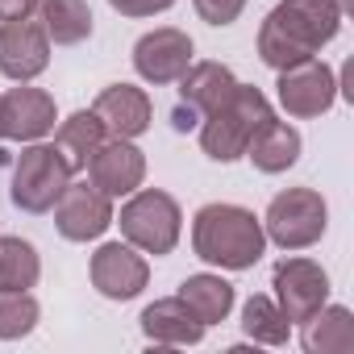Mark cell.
<instances>
[{"instance_id": "7a4b0ae2", "label": "cell", "mask_w": 354, "mask_h": 354, "mask_svg": "<svg viewBox=\"0 0 354 354\" xmlns=\"http://www.w3.org/2000/svg\"><path fill=\"white\" fill-rule=\"evenodd\" d=\"M192 250L213 267L246 271L263 259L267 234H263V221L242 205H205L192 217Z\"/></svg>"}, {"instance_id": "6da1fadb", "label": "cell", "mask_w": 354, "mask_h": 354, "mask_svg": "<svg viewBox=\"0 0 354 354\" xmlns=\"http://www.w3.org/2000/svg\"><path fill=\"white\" fill-rule=\"evenodd\" d=\"M342 30V13L333 0H279L259 30V59L271 71H288L296 63L317 59Z\"/></svg>"}, {"instance_id": "277c9868", "label": "cell", "mask_w": 354, "mask_h": 354, "mask_svg": "<svg viewBox=\"0 0 354 354\" xmlns=\"http://www.w3.org/2000/svg\"><path fill=\"white\" fill-rule=\"evenodd\" d=\"M121 238L142 250V254H171L175 242H180V230H184V213L175 205V196L158 192V188H133L129 201L121 205Z\"/></svg>"}, {"instance_id": "484cf974", "label": "cell", "mask_w": 354, "mask_h": 354, "mask_svg": "<svg viewBox=\"0 0 354 354\" xmlns=\"http://www.w3.org/2000/svg\"><path fill=\"white\" fill-rule=\"evenodd\" d=\"M242 9H246V0H196V13H201V21H209V26H234L238 17H242Z\"/></svg>"}, {"instance_id": "4fadbf2b", "label": "cell", "mask_w": 354, "mask_h": 354, "mask_svg": "<svg viewBox=\"0 0 354 354\" xmlns=\"http://www.w3.org/2000/svg\"><path fill=\"white\" fill-rule=\"evenodd\" d=\"M84 171L104 196H129L146 180V158L129 138H104Z\"/></svg>"}, {"instance_id": "ac0fdd59", "label": "cell", "mask_w": 354, "mask_h": 354, "mask_svg": "<svg viewBox=\"0 0 354 354\" xmlns=\"http://www.w3.org/2000/svg\"><path fill=\"white\" fill-rule=\"evenodd\" d=\"M246 158L263 171V175H279L288 167H296L300 158V133L288 121H263V129L254 133V142L246 146Z\"/></svg>"}, {"instance_id": "8fae6325", "label": "cell", "mask_w": 354, "mask_h": 354, "mask_svg": "<svg viewBox=\"0 0 354 354\" xmlns=\"http://www.w3.org/2000/svg\"><path fill=\"white\" fill-rule=\"evenodd\" d=\"M275 88H279V104L288 109V117H321L337 100V80L317 59L279 71V84Z\"/></svg>"}, {"instance_id": "8992f818", "label": "cell", "mask_w": 354, "mask_h": 354, "mask_svg": "<svg viewBox=\"0 0 354 354\" xmlns=\"http://www.w3.org/2000/svg\"><path fill=\"white\" fill-rule=\"evenodd\" d=\"M325 225H329V205H325V196L317 188L279 192L267 205V217H263V234L283 250H304V246L321 242Z\"/></svg>"}, {"instance_id": "7402d4cb", "label": "cell", "mask_w": 354, "mask_h": 354, "mask_svg": "<svg viewBox=\"0 0 354 354\" xmlns=\"http://www.w3.org/2000/svg\"><path fill=\"white\" fill-rule=\"evenodd\" d=\"M104 138H109V133H104L100 117H96L92 109H80V113H71V117L59 125L55 146L63 150V158L71 162V171H84V167H88V158L96 154V146H100Z\"/></svg>"}, {"instance_id": "5bb4252c", "label": "cell", "mask_w": 354, "mask_h": 354, "mask_svg": "<svg viewBox=\"0 0 354 354\" xmlns=\"http://www.w3.org/2000/svg\"><path fill=\"white\" fill-rule=\"evenodd\" d=\"M150 279L146 259L129 242H104L92 254V288L104 300H133Z\"/></svg>"}, {"instance_id": "2e32d148", "label": "cell", "mask_w": 354, "mask_h": 354, "mask_svg": "<svg viewBox=\"0 0 354 354\" xmlns=\"http://www.w3.org/2000/svg\"><path fill=\"white\" fill-rule=\"evenodd\" d=\"M92 113L100 117V125H104V133L109 138H138V133H146L150 129V96L142 92V88H133V84H109L100 96H96V104H92Z\"/></svg>"}, {"instance_id": "ba28073f", "label": "cell", "mask_w": 354, "mask_h": 354, "mask_svg": "<svg viewBox=\"0 0 354 354\" xmlns=\"http://www.w3.org/2000/svg\"><path fill=\"white\" fill-rule=\"evenodd\" d=\"M271 288L288 321H308L329 300V275L313 259H283L271 275Z\"/></svg>"}, {"instance_id": "9c48e42d", "label": "cell", "mask_w": 354, "mask_h": 354, "mask_svg": "<svg viewBox=\"0 0 354 354\" xmlns=\"http://www.w3.org/2000/svg\"><path fill=\"white\" fill-rule=\"evenodd\" d=\"M192 67V38L175 26L150 30L133 42V71L146 84H175Z\"/></svg>"}, {"instance_id": "52a82bcc", "label": "cell", "mask_w": 354, "mask_h": 354, "mask_svg": "<svg viewBox=\"0 0 354 354\" xmlns=\"http://www.w3.org/2000/svg\"><path fill=\"white\" fill-rule=\"evenodd\" d=\"M175 84H180V104H175V113H171L175 129L201 125V121L238 88V80H234V71H230L225 63H192Z\"/></svg>"}, {"instance_id": "4316f807", "label": "cell", "mask_w": 354, "mask_h": 354, "mask_svg": "<svg viewBox=\"0 0 354 354\" xmlns=\"http://www.w3.org/2000/svg\"><path fill=\"white\" fill-rule=\"evenodd\" d=\"M109 5L121 17H154V13H167L175 0H109Z\"/></svg>"}, {"instance_id": "cb8c5ba5", "label": "cell", "mask_w": 354, "mask_h": 354, "mask_svg": "<svg viewBox=\"0 0 354 354\" xmlns=\"http://www.w3.org/2000/svg\"><path fill=\"white\" fill-rule=\"evenodd\" d=\"M242 329H246V337H254L263 346H283L292 337V321L283 317V308L271 296H250L242 304Z\"/></svg>"}, {"instance_id": "5b68a950", "label": "cell", "mask_w": 354, "mask_h": 354, "mask_svg": "<svg viewBox=\"0 0 354 354\" xmlns=\"http://www.w3.org/2000/svg\"><path fill=\"white\" fill-rule=\"evenodd\" d=\"M71 162L63 158L59 146H46V142H30L21 150V158L13 162V205L21 213H50L59 205V196L67 192L71 184Z\"/></svg>"}, {"instance_id": "9a60e30c", "label": "cell", "mask_w": 354, "mask_h": 354, "mask_svg": "<svg viewBox=\"0 0 354 354\" xmlns=\"http://www.w3.org/2000/svg\"><path fill=\"white\" fill-rule=\"evenodd\" d=\"M55 129V96L42 88H9L0 96V138L13 142H42Z\"/></svg>"}, {"instance_id": "ffe728a7", "label": "cell", "mask_w": 354, "mask_h": 354, "mask_svg": "<svg viewBox=\"0 0 354 354\" xmlns=\"http://www.w3.org/2000/svg\"><path fill=\"white\" fill-rule=\"evenodd\" d=\"M38 21L46 30V38L55 46H80L84 38H92V9L88 0H42L38 5Z\"/></svg>"}, {"instance_id": "83f0119b", "label": "cell", "mask_w": 354, "mask_h": 354, "mask_svg": "<svg viewBox=\"0 0 354 354\" xmlns=\"http://www.w3.org/2000/svg\"><path fill=\"white\" fill-rule=\"evenodd\" d=\"M42 0H0V21H17V17H30Z\"/></svg>"}, {"instance_id": "d6986e66", "label": "cell", "mask_w": 354, "mask_h": 354, "mask_svg": "<svg viewBox=\"0 0 354 354\" xmlns=\"http://www.w3.org/2000/svg\"><path fill=\"white\" fill-rule=\"evenodd\" d=\"M304 350L308 354H350L354 350V317L342 304H321L304 321Z\"/></svg>"}, {"instance_id": "3957f363", "label": "cell", "mask_w": 354, "mask_h": 354, "mask_svg": "<svg viewBox=\"0 0 354 354\" xmlns=\"http://www.w3.org/2000/svg\"><path fill=\"white\" fill-rule=\"evenodd\" d=\"M271 104L259 88L238 84L205 121H201V146L213 162H238L246 158V146L254 142V133L263 129V121H271Z\"/></svg>"}, {"instance_id": "e0dca14e", "label": "cell", "mask_w": 354, "mask_h": 354, "mask_svg": "<svg viewBox=\"0 0 354 354\" xmlns=\"http://www.w3.org/2000/svg\"><path fill=\"white\" fill-rule=\"evenodd\" d=\"M142 333L158 346H196L205 337V325L196 321V313L180 300V296H167L142 308Z\"/></svg>"}, {"instance_id": "44dd1931", "label": "cell", "mask_w": 354, "mask_h": 354, "mask_svg": "<svg viewBox=\"0 0 354 354\" xmlns=\"http://www.w3.org/2000/svg\"><path fill=\"white\" fill-rule=\"evenodd\" d=\"M180 300L209 329V325H217V321L230 317V308H234V283H225L221 275H188L180 283Z\"/></svg>"}, {"instance_id": "7c38bea8", "label": "cell", "mask_w": 354, "mask_h": 354, "mask_svg": "<svg viewBox=\"0 0 354 354\" xmlns=\"http://www.w3.org/2000/svg\"><path fill=\"white\" fill-rule=\"evenodd\" d=\"M55 225L67 242H92L113 225V196H104L96 184H67L55 205Z\"/></svg>"}, {"instance_id": "f1b7e54d", "label": "cell", "mask_w": 354, "mask_h": 354, "mask_svg": "<svg viewBox=\"0 0 354 354\" xmlns=\"http://www.w3.org/2000/svg\"><path fill=\"white\" fill-rule=\"evenodd\" d=\"M333 5H337V13L346 17V13H354V0H333Z\"/></svg>"}, {"instance_id": "d4e9b609", "label": "cell", "mask_w": 354, "mask_h": 354, "mask_svg": "<svg viewBox=\"0 0 354 354\" xmlns=\"http://www.w3.org/2000/svg\"><path fill=\"white\" fill-rule=\"evenodd\" d=\"M38 300L30 292H0V337L5 342H17L26 333H34L38 325Z\"/></svg>"}, {"instance_id": "603a6c76", "label": "cell", "mask_w": 354, "mask_h": 354, "mask_svg": "<svg viewBox=\"0 0 354 354\" xmlns=\"http://www.w3.org/2000/svg\"><path fill=\"white\" fill-rule=\"evenodd\" d=\"M42 275V259L21 238H0V292H30Z\"/></svg>"}, {"instance_id": "30bf717a", "label": "cell", "mask_w": 354, "mask_h": 354, "mask_svg": "<svg viewBox=\"0 0 354 354\" xmlns=\"http://www.w3.org/2000/svg\"><path fill=\"white\" fill-rule=\"evenodd\" d=\"M46 67H50V38H46L42 21L17 17V21L0 26V75L30 84Z\"/></svg>"}]
</instances>
